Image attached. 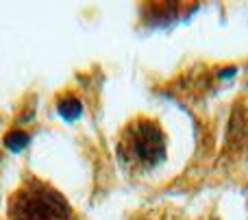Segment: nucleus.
<instances>
[{
  "label": "nucleus",
  "mask_w": 248,
  "mask_h": 220,
  "mask_svg": "<svg viewBox=\"0 0 248 220\" xmlns=\"http://www.w3.org/2000/svg\"><path fill=\"white\" fill-rule=\"evenodd\" d=\"M7 220H77L57 190L44 181H26L9 201Z\"/></svg>",
  "instance_id": "f257e3e1"
},
{
  "label": "nucleus",
  "mask_w": 248,
  "mask_h": 220,
  "mask_svg": "<svg viewBox=\"0 0 248 220\" xmlns=\"http://www.w3.org/2000/svg\"><path fill=\"white\" fill-rule=\"evenodd\" d=\"M118 155L122 164L131 168H155L166 157V140H163L161 129L150 120L133 122L118 144Z\"/></svg>",
  "instance_id": "f03ea898"
},
{
  "label": "nucleus",
  "mask_w": 248,
  "mask_h": 220,
  "mask_svg": "<svg viewBox=\"0 0 248 220\" xmlns=\"http://www.w3.org/2000/svg\"><path fill=\"white\" fill-rule=\"evenodd\" d=\"M81 103L77 98H63L59 103V113L65 118V120H74V118L81 116Z\"/></svg>",
  "instance_id": "7ed1b4c3"
},
{
  "label": "nucleus",
  "mask_w": 248,
  "mask_h": 220,
  "mask_svg": "<svg viewBox=\"0 0 248 220\" xmlns=\"http://www.w3.org/2000/svg\"><path fill=\"white\" fill-rule=\"evenodd\" d=\"M4 144H7L11 151H22V148L29 144V135L22 133V131H13V133H9L7 138H4Z\"/></svg>",
  "instance_id": "20e7f679"
}]
</instances>
